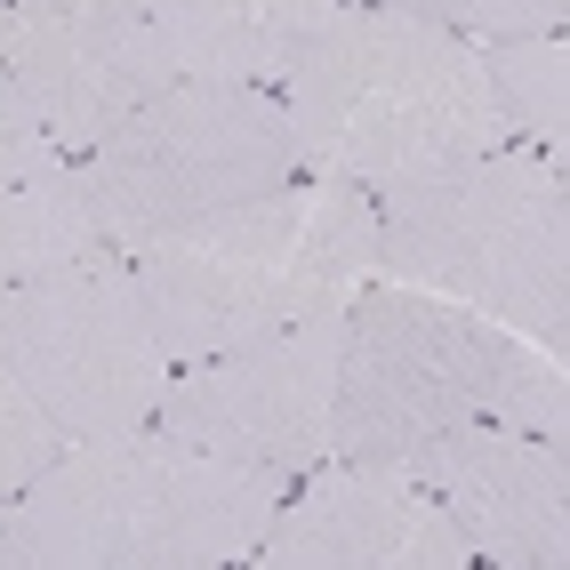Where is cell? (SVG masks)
Returning a JSON list of instances; mask_svg holds the SVG:
<instances>
[{
  "label": "cell",
  "instance_id": "obj_1",
  "mask_svg": "<svg viewBox=\"0 0 570 570\" xmlns=\"http://www.w3.org/2000/svg\"><path fill=\"white\" fill-rule=\"evenodd\" d=\"M289 482L297 474L217 459L161 417L89 434L0 507V570H242Z\"/></svg>",
  "mask_w": 570,
  "mask_h": 570
},
{
  "label": "cell",
  "instance_id": "obj_2",
  "mask_svg": "<svg viewBox=\"0 0 570 570\" xmlns=\"http://www.w3.org/2000/svg\"><path fill=\"white\" fill-rule=\"evenodd\" d=\"M274 97L289 112L297 169L370 185V194L394 177L514 145L490 105L482 49L426 17L377 9V0H337L322 32L289 57Z\"/></svg>",
  "mask_w": 570,
  "mask_h": 570
},
{
  "label": "cell",
  "instance_id": "obj_3",
  "mask_svg": "<svg viewBox=\"0 0 570 570\" xmlns=\"http://www.w3.org/2000/svg\"><path fill=\"white\" fill-rule=\"evenodd\" d=\"M530 426L570 434V377L562 354L450 306L410 282H362L346 297L337 337V402H330V459H410L450 426Z\"/></svg>",
  "mask_w": 570,
  "mask_h": 570
},
{
  "label": "cell",
  "instance_id": "obj_4",
  "mask_svg": "<svg viewBox=\"0 0 570 570\" xmlns=\"http://www.w3.org/2000/svg\"><path fill=\"white\" fill-rule=\"evenodd\" d=\"M377 282L434 289L562 354L570 337V185L539 145H490L377 185Z\"/></svg>",
  "mask_w": 570,
  "mask_h": 570
},
{
  "label": "cell",
  "instance_id": "obj_5",
  "mask_svg": "<svg viewBox=\"0 0 570 570\" xmlns=\"http://www.w3.org/2000/svg\"><path fill=\"white\" fill-rule=\"evenodd\" d=\"M129 274L169 362L234 354L289 322L346 314V297L377 282V202L346 177H297L194 242L129 257Z\"/></svg>",
  "mask_w": 570,
  "mask_h": 570
},
{
  "label": "cell",
  "instance_id": "obj_6",
  "mask_svg": "<svg viewBox=\"0 0 570 570\" xmlns=\"http://www.w3.org/2000/svg\"><path fill=\"white\" fill-rule=\"evenodd\" d=\"M81 169H89V194L105 217V242L121 257L194 242L306 177L282 97L234 89V81L154 89L89 145Z\"/></svg>",
  "mask_w": 570,
  "mask_h": 570
},
{
  "label": "cell",
  "instance_id": "obj_7",
  "mask_svg": "<svg viewBox=\"0 0 570 570\" xmlns=\"http://www.w3.org/2000/svg\"><path fill=\"white\" fill-rule=\"evenodd\" d=\"M0 362L65 442L154 426L177 377L121 249L0 289Z\"/></svg>",
  "mask_w": 570,
  "mask_h": 570
},
{
  "label": "cell",
  "instance_id": "obj_8",
  "mask_svg": "<svg viewBox=\"0 0 570 570\" xmlns=\"http://www.w3.org/2000/svg\"><path fill=\"white\" fill-rule=\"evenodd\" d=\"M337 337H346V314H314V322H289L274 337H249L234 354L177 362L154 417L169 434L217 450V459L306 474L330 459Z\"/></svg>",
  "mask_w": 570,
  "mask_h": 570
},
{
  "label": "cell",
  "instance_id": "obj_9",
  "mask_svg": "<svg viewBox=\"0 0 570 570\" xmlns=\"http://www.w3.org/2000/svg\"><path fill=\"white\" fill-rule=\"evenodd\" d=\"M257 570H466L474 547L402 459H322L289 482Z\"/></svg>",
  "mask_w": 570,
  "mask_h": 570
},
{
  "label": "cell",
  "instance_id": "obj_10",
  "mask_svg": "<svg viewBox=\"0 0 570 570\" xmlns=\"http://www.w3.org/2000/svg\"><path fill=\"white\" fill-rule=\"evenodd\" d=\"M0 65L65 154H89L129 105L161 89L154 0H0Z\"/></svg>",
  "mask_w": 570,
  "mask_h": 570
},
{
  "label": "cell",
  "instance_id": "obj_11",
  "mask_svg": "<svg viewBox=\"0 0 570 570\" xmlns=\"http://www.w3.org/2000/svg\"><path fill=\"white\" fill-rule=\"evenodd\" d=\"M466 530L490 570H562L570 562V434L530 426H450L402 459Z\"/></svg>",
  "mask_w": 570,
  "mask_h": 570
},
{
  "label": "cell",
  "instance_id": "obj_12",
  "mask_svg": "<svg viewBox=\"0 0 570 570\" xmlns=\"http://www.w3.org/2000/svg\"><path fill=\"white\" fill-rule=\"evenodd\" d=\"M337 0H154V81L274 89Z\"/></svg>",
  "mask_w": 570,
  "mask_h": 570
},
{
  "label": "cell",
  "instance_id": "obj_13",
  "mask_svg": "<svg viewBox=\"0 0 570 570\" xmlns=\"http://www.w3.org/2000/svg\"><path fill=\"white\" fill-rule=\"evenodd\" d=\"M112 242H105V217H97L81 154H65L41 177H24V185L0 194V289H24L41 274H65V265H89Z\"/></svg>",
  "mask_w": 570,
  "mask_h": 570
},
{
  "label": "cell",
  "instance_id": "obj_14",
  "mask_svg": "<svg viewBox=\"0 0 570 570\" xmlns=\"http://www.w3.org/2000/svg\"><path fill=\"white\" fill-rule=\"evenodd\" d=\"M482 49V81L490 105L514 145H539L562 161V129H570V41L562 32H522V41H474Z\"/></svg>",
  "mask_w": 570,
  "mask_h": 570
},
{
  "label": "cell",
  "instance_id": "obj_15",
  "mask_svg": "<svg viewBox=\"0 0 570 570\" xmlns=\"http://www.w3.org/2000/svg\"><path fill=\"white\" fill-rule=\"evenodd\" d=\"M377 9L426 17L459 41H522V32H562L570 0H377Z\"/></svg>",
  "mask_w": 570,
  "mask_h": 570
},
{
  "label": "cell",
  "instance_id": "obj_16",
  "mask_svg": "<svg viewBox=\"0 0 570 570\" xmlns=\"http://www.w3.org/2000/svg\"><path fill=\"white\" fill-rule=\"evenodd\" d=\"M57 450H65V434L41 417V402L9 377V362H0V507H9L17 490L57 459Z\"/></svg>",
  "mask_w": 570,
  "mask_h": 570
},
{
  "label": "cell",
  "instance_id": "obj_17",
  "mask_svg": "<svg viewBox=\"0 0 570 570\" xmlns=\"http://www.w3.org/2000/svg\"><path fill=\"white\" fill-rule=\"evenodd\" d=\"M49 161H65V145L49 137V121L32 112V97L9 81V65H0V194L24 177H41Z\"/></svg>",
  "mask_w": 570,
  "mask_h": 570
}]
</instances>
